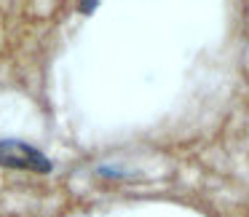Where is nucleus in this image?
<instances>
[{"label": "nucleus", "mask_w": 249, "mask_h": 217, "mask_svg": "<svg viewBox=\"0 0 249 217\" xmlns=\"http://www.w3.org/2000/svg\"><path fill=\"white\" fill-rule=\"evenodd\" d=\"M0 166L6 169H24L35 174H49L54 169V161L43 150L33 147L22 140H0Z\"/></svg>", "instance_id": "1"}, {"label": "nucleus", "mask_w": 249, "mask_h": 217, "mask_svg": "<svg viewBox=\"0 0 249 217\" xmlns=\"http://www.w3.org/2000/svg\"><path fill=\"white\" fill-rule=\"evenodd\" d=\"M97 6H99V3H81V11H83V14H91Z\"/></svg>", "instance_id": "2"}]
</instances>
